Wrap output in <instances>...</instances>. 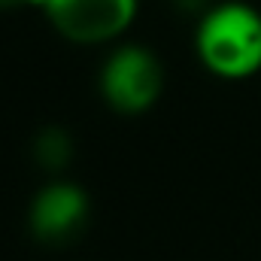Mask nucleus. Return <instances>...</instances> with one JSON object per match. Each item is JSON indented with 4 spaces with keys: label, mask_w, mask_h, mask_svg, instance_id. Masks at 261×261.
I'll return each instance as SVG.
<instances>
[{
    "label": "nucleus",
    "mask_w": 261,
    "mask_h": 261,
    "mask_svg": "<svg viewBox=\"0 0 261 261\" xmlns=\"http://www.w3.org/2000/svg\"><path fill=\"white\" fill-rule=\"evenodd\" d=\"M195 52L219 79L237 82L255 76L261 70V12L243 0L210 6L197 21Z\"/></svg>",
    "instance_id": "obj_1"
},
{
    "label": "nucleus",
    "mask_w": 261,
    "mask_h": 261,
    "mask_svg": "<svg viewBox=\"0 0 261 261\" xmlns=\"http://www.w3.org/2000/svg\"><path fill=\"white\" fill-rule=\"evenodd\" d=\"M100 97L122 116H140L161 97L164 70L152 49L140 43L116 46L97 76Z\"/></svg>",
    "instance_id": "obj_2"
},
{
    "label": "nucleus",
    "mask_w": 261,
    "mask_h": 261,
    "mask_svg": "<svg viewBox=\"0 0 261 261\" xmlns=\"http://www.w3.org/2000/svg\"><path fill=\"white\" fill-rule=\"evenodd\" d=\"M49 24L70 43H116L140 12V0H46L40 9Z\"/></svg>",
    "instance_id": "obj_3"
},
{
    "label": "nucleus",
    "mask_w": 261,
    "mask_h": 261,
    "mask_svg": "<svg viewBox=\"0 0 261 261\" xmlns=\"http://www.w3.org/2000/svg\"><path fill=\"white\" fill-rule=\"evenodd\" d=\"M88 219V195L82 186L55 179L43 186L28 210L31 234L43 243H64Z\"/></svg>",
    "instance_id": "obj_4"
},
{
    "label": "nucleus",
    "mask_w": 261,
    "mask_h": 261,
    "mask_svg": "<svg viewBox=\"0 0 261 261\" xmlns=\"http://www.w3.org/2000/svg\"><path fill=\"white\" fill-rule=\"evenodd\" d=\"M34 152H37V158H40L46 167H61L67 158H70V140H67L64 130L52 128L37 140Z\"/></svg>",
    "instance_id": "obj_5"
},
{
    "label": "nucleus",
    "mask_w": 261,
    "mask_h": 261,
    "mask_svg": "<svg viewBox=\"0 0 261 261\" xmlns=\"http://www.w3.org/2000/svg\"><path fill=\"white\" fill-rule=\"evenodd\" d=\"M18 3H24V0H0V9H6V6H18Z\"/></svg>",
    "instance_id": "obj_6"
}]
</instances>
